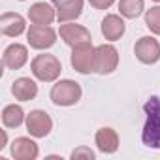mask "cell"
Here are the masks:
<instances>
[{"label":"cell","instance_id":"obj_19","mask_svg":"<svg viewBox=\"0 0 160 160\" xmlns=\"http://www.w3.org/2000/svg\"><path fill=\"white\" fill-rule=\"evenodd\" d=\"M143 10H145V2H143V0H121V2H119V12L126 19L139 17L143 13Z\"/></svg>","mask_w":160,"mask_h":160},{"label":"cell","instance_id":"obj_15","mask_svg":"<svg viewBox=\"0 0 160 160\" xmlns=\"http://www.w3.org/2000/svg\"><path fill=\"white\" fill-rule=\"evenodd\" d=\"M12 94L19 102L34 100L36 94H38V85H36V81H32L30 77H19V79H15V81L12 83Z\"/></svg>","mask_w":160,"mask_h":160},{"label":"cell","instance_id":"obj_14","mask_svg":"<svg viewBox=\"0 0 160 160\" xmlns=\"http://www.w3.org/2000/svg\"><path fill=\"white\" fill-rule=\"evenodd\" d=\"M55 17H57V10L47 2H36L28 10V19L32 25H51Z\"/></svg>","mask_w":160,"mask_h":160},{"label":"cell","instance_id":"obj_8","mask_svg":"<svg viewBox=\"0 0 160 160\" xmlns=\"http://www.w3.org/2000/svg\"><path fill=\"white\" fill-rule=\"evenodd\" d=\"M62 42L66 45H70L72 49L77 47V45H85V43H92V36L91 32L81 27V25H72V23H66V25H60V30H58Z\"/></svg>","mask_w":160,"mask_h":160},{"label":"cell","instance_id":"obj_16","mask_svg":"<svg viewBox=\"0 0 160 160\" xmlns=\"http://www.w3.org/2000/svg\"><path fill=\"white\" fill-rule=\"evenodd\" d=\"M94 141H96V147L98 151H102L104 154H113L117 149H119V136L113 128L109 126H104L96 132L94 136Z\"/></svg>","mask_w":160,"mask_h":160},{"label":"cell","instance_id":"obj_5","mask_svg":"<svg viewBox=\"0 0 160 160\" xmlns=\"http://www.w3.org/2000/svg\"><path fill=\"white\" fill-rule=\"evenodd\" d=\"M27 40L32 49L43 51V49H49L55 45L57 32L49 25H30V28L27 30Z\"/></svg>","mask_w":160,"mask_h":160},{"label":"cell","instance_id":"obj_11","mask_svg":"<svg viewBox=\"0 0 160 160\" xmlns=\"http://www.w3.org/2000/svg\"><path fill=\"white\" fill-rule=\"evenodd\" d=\"M10 152L15 160H36L40 154V149H38V143L32 141L30 138H15L10 147Z\"/></svg>","mask_w":160,"mask_h":160},{"label":"cell","instance_id":"obj_10","mask_svg":"<svg viewBox=\"0 0 160 160\" xmlns=\"http://www.w3.org/2000/svg\"><path fill=\"white\" fill-rule=\"evenodd\" d=\"M53 6L57 10V19L60 23H70L81 15L83 0H53Z\"/></svg>","mask_w":160,"mask_h":160},{"label":"cell","instance_id":"obj_3","mask_svg":"<svg viewBox=\"0 0 160 160\" xmlns=\"http://www.w3.org/2000/svg\"><path fill=\"white\" fill-rule=\"evenodd\" d=\"M30 70H32V73H34L36 79L45 81V83H51V81H55V79L60 75L62 64H60V60L55 55L43 53V55H38V57L32 58Z\"/></svg>","mask_w":160,"mask_h":160},{"label":"cell","instance_id":"obj_24","mask_svg":"<svg viewBox=\"0 0 160 160\" xmlns=\"http://www.w3.org/2000/svg\"><path fill=\"white\" fill-rule=\"evenodd\" d=\"M152 2H160V0H152Z\"/></svg>","mask_w":160,"mask_h":160},{"label":"cell","instance_id":"obj_6","mask_svg":"<svg viewBox=\"0 0 160 160\" xmlns=\"http://www.w3.org/2000/svg\"><path fill=\"white\" fill-rule=\"evenodd\" d=\"M70 62H72V68L75 72H79V73L94 72V47H92V43H85V45L73 47Z\"/></svg>","mask_w":160,"mask_h":160},{"label":"cell","instance_id":"obj_4","mask_svg":"<svg viewBox=\"0 0 160 160\" xmlns=\"http://www.w3.org/2000/svg\"><path fill=\"white\" fill-rule=\"evenodd\" d=\"M119 64V51L111 43H104L94 47V72L100 75H108L117 70Z\"/></svg>","mask_w":160,"mask_h":160},{"label":"cell","instance_id":"obj_23","mask_svg":"<svg viewBox=\"0 0 160 160\" xmlns=\"http://www.w3.org/2000/svg\"><path fill=\"white\" fill-rule=\"evenodd\" d=\"M6 141H8V138H6V132H2V145H0V149H2V147H6Z\"/></svg>","mask_w":160,"mask_h":160},{"label":"cell","instance_id":"obj_25","mask_svg":"<svg viewBox=\"0 0 160 160\" xmlns=\"http://www.w3.org/2000/svg\"><path fill=\"white\" fill-rule=\"evenodd\" d=\"M21 2H23V0H21Z\"/></svg>","mask_w":160,"mask_h":160},{"label":"cell","instance_id":"obj_21","mask_svg":"<svg viewBox=\"0 0 160 160\" xmlns=\"http://www.w3.org/2000/svg\"><path fill=\"white\" fill-rule=\"evenodd\" d=\"M79 158H85V160H94V152L87 147H79L72 152V160H79Z\"/></svg>","mask_w":160,"mask_h":160},{"label":"cell","instance_id":"obj_7","mask_svg":"<svg viewBox=\"0 0 160 160\" xmlns=\"http://www.w3.org/2000/svg\"><path fill=\"white\" fill-rule=\"evenodd\" d=\"M134 53H136V57H138L139 62H143V64H154V62L160 60V43L152 36H143V38H139L136 42Z\"/></svg>","mask_w":160,"mask_h":160},{"label":"cell","instance_id":"obj_12","mask_svg":"<svg viewBox=\"0 0 160 160\" xmlns=\"http://www.w3.org/2000/svg\"><path fill=\"white\" fill-rule=\"evenodd\" d=\"M28 60V49L21 43H12L4 49L2 55V64L10 70H19L27 64Z\"/></svg>","mask_w":160,"mask_h":160},{"label":"cell","instance_id":"obj_1","mask_svg":"<svg viewBox=\"0 0 160 160\" xmlns=\"http://www.w3.org/2000/svg\"><path fill=\"white\" fill-rule=\"evenodd\" d=\"M147 121L141 130V141L151 149H160V96H151L143 104Z\"/></svg>","mask_w":160,"mask_h":160},{"label":"cell","instance_id":"obj_17","mask_svg":"<svg viewBox=\"0 0 160 160\" xmlns=\"http://www.w3.org/2000/svg\"><path fill=\"white\" fill-rule=\"evenodd\" d=\"M124 30H126V25H124V21H122L119 15L109 13V15L104 17V21H102V34H104L106 40L117 42V40L122 38Z\"/></svg>","mask_w":160,"mask_h":160},{"label":"cell","instance_id":"obj_2","mask_svg":"<svg viewBox=\"0 0 160 160\" xmlns=\"http://www.w3.org/2000/svg\"><path fill=\"white\" fill-rule=\"evenodd\" d=\"M81 85L77 81H72V79H60L58 83L53 85L49 98L55 106H75L79 100H81Z\"/></svg>","mask_w":160,"mask_h":160},{"label":"cell","instance_id":"obj_9","mask_svg":"<svg viewBox=\"0 0 160 160\" xmlns=\"http://www.w3.org/2000/svg\"><path fill=\"white\" fill-rule=\"evenodd\" d=\"M27 130L32 138H45L53 130V121L45 111L34 109L27 115Z\"/></svg>","mask_w":160,"mask_h":160},{"label":"cell","instance_id":"obj_22","mask_svg":"<svg viewBox=\"0 0 160 160\" xmlns=\"http://www.w3.org/2000/svg\"><path fill=\"white\" fill-rule=\"evenodd\" d=\"M115 0H89V4L94 8V10H108Z\"/></svg>","mask_w":160,"mask_h":160},{"label":"cell","instance_id":"obj_13","mask_svg":"<svg viewBox=\"0 0 160 160\" xmlns=\"http://www.w3.org/2000/svg\"><path fill=\"white\" fill-rule=\"evenodd\" d=\"M27 25H25V19L23 15L19 13H12V12H6L0 17V30H2L4 36H12V38H17L25 32Z\"/></svg>","mask_w":160,"mask_h":160},{"label":"cell","instance_id":"obj_20","mask_svg":"<svg viewBox=\"0 0 160 160\" xmlns=\"http://www.w3.org/2000/svg\"><path fill=\"white\" fill-rule=\"evenodd\" d=\"M145 25L152 34L160 36V6H154L145 12Z\"/></svg>","mask_w":160,"mask_h":160},{"label":"cell","instance_id":"obj_18","mask_svg":"<svg viewBox=\"0 0 160 160\" xmlns=\"http://www.w3.org/2000/svg\"><path fill=\"white\" fill-rule=\"evenodd\" d=\"M25 121V111L21 106H15V104H10L4 108L2 111V122L6 128H17L21 126Z\"/></svg>","mask_w":160,"mask_h":160}]
</instances>
